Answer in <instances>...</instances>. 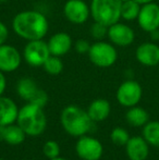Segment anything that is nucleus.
Listing matches in <instances>:
<instances>
[{
	"label": "nucleus",
	"mask_w": 159,
	"mask_h": 160,
	"mask_svg": "<svg viewBox=\"0 0 159 160\" xmlns=\"http://www.w3.org/2000/svg\"><path fill=\"white\" fill-rule=\"evenodd\" d=\"M13 32L27 40L42 39L49 30L47 18L39 11L25 10L19 12L12 20Z\"/></svg>",
	"instance_id": "1"
},
{
	"label": "nucleus",
	"mask_w": 159,
	"mask_h": 160,
	"mask_svg": "<svg viewBox=\"0 0 159 160\" xmlns=\"http://www.w3.org/2000/svg\"><path fill=\"white\" fill-rule=\"evenodd\" d=\"M17 123L28 136H39L47 127V119L42 107L26 103L19 110Z\"/></svg>",
	"instance_id": "2"
},
{
	"label": "nucleus",
	"mask_w": 159,
	"mask_h": 160,
	"mask_svg": "<svg viewBox=\"0 0 159 160\" xmlns=\"http://www.w3.org/2000/svg\"><path fill=\"white\" fill-rule=\"evenodd\" d=\"M61 124L64 131L71 136L81 137L91 130L93 121L87 111L77 106L71 105L62 110Z\"/></svg>",
	"instance_id": "3"
},
{
	"label": "nucleus",
	"mask_w": 159,
	"mask_h": 160,
	"mask_svg": "<svg viewBox=\"0 0 159 160\" xmlns=\"http://www.w3.org/2000/svg\"><path fill=\"white\" fill-rule=\"evenodd\" d=\"M121 0H92L91 15L95 22L110 26L121 19Z\"/></svg>",
	"instance_id": "4"
},
{
	"label": "nucleus",
	"mask_w": 159,
	"mask_h": 160,
	"mask_svg": "<svg viewBox=\"0 0 159 160\" xmlns=\"http://www.w3.org/2000/svg\"><path fill=\"white\" fill-rule=\"evenodd\" d=\"M87 55L92 63L98 68H109L115 64L118 59L115 45L104 40H97L92 44Z\"/></svg>",
	"instance_id": "5"
},
{
	"label": "nucleus",
	"mask_w": 159,
	"mask_h": 160,
	"mask_svg": "<svg viewBox=\"0 0 159 160\" xmlns=\"http://www.w3.org/2000/svg\"><path fill=\"white\" fill-rule=\"evenodd\" d=\"M49 56L50 51L48 48V44L42 39L30 40L24 47L23 58L25 59L26 63L31 67H42Z\"/></svg>",
	"instance_id": "6"
},
{
	"label": "nucleus",
	"mask_w": 159,
	"mask_h": 160,
	"mask_svg": "<svg viewBox=\"0 0 159 160\" xmlns=\"http://www.w3.org/2000/svg\"><path fill=\"white\" fill-rule=\"evenodd\" d=\"M75 152L82 160H99L104 154V147L98 139L83 135L77 139Z\"/></svg>",
	"instance_id": "7"
},
{
	"label": "nucleus",
	"mask_w": 159,
	"mask_h": 160,
	"mask_svg": "<svg viewBox=\"0 0 159 160\" xmlns=\"http://www.w3.org/2000/svg\"><path fill=\"white\" fill-rule=\"evenodd\" d=\"M142 87L136 81H125L119 86L116 94L117 100L124 107H134L140 102L142 98Z\"/></svg>",
	"instance_id": "8"
},
{
	"label": "nucleus",
	"mask_w": 159,
	"mask_h": 160,
	"mask_svg": "<svg viewBox=\"0 0 159 160\" xmlns=\"http://www.w3.org/2000/svg\"><path fill=\"white\" fill-rule=\"evenodd\" d=\"M63 14L73 24H83L91 15V8L84 0H68L63 6Z\"/></svg>",
	"instance_id": "9"
},
{
	"label": "nucleus",
	"mask_w": 159,
	"mask_h": 160,
	"mask_svg": "<svg viewBox=\"0 0 159 160\" xmlns=\"http://www.w3.org/2000/svg\"><path fill=\"white\" fill-rule=\"evenodd\" d=\"M140 28L147 33L159 28V6L155 2L143 4L137 18Z\"/></svg>",
	"instance_id": "10"
},
{
	"label": "nucleus",
	"mask_w": 159,
	"mask_h": 160,
	"mask_svg": "<svg viewBox=\"0 0 159 160\" xmlns=\"http://www.w3.org/2000/svg\"><path fill=\"white\" fill-rule=\"evenodd\" d=\"M107 37L109 38L111 44L119 47H127L132 45L135 39V33L129 25L124 23H117L108 26V34Z\"/></svg>",
	"instance_id": "11"
},
{
	"label": "nucleus",
	"mask_w": 159,
	"mask_h": 160,
	"mask_svg": "<svg viewBox=\"0 0 159 160\" xmlns=\"http://www.w3.org/2000/svg\"><path fill=\"white\" fill-rule=\"evenodd\" d=\"M22 56L15 47L3 44L0 46V71L10 73L21 65Z\"/></svg>",
	"instance_id": "12"
},
{
	"label": "nucleus",
	"mask_w": 159,
	"mask_h": 160,
	"mask_svg": "<svg viewBox=\"0 0 159 160\" xmlns=\"http://www.w3.org/2000/svg\"><path fill=\"white\" fill-rule=\"evenodd\" d=\"M135 57L145 67H155L159 64V46L152 42H143L136 48Z\"/></svg>",
	"instance_id": "13"
},
{
	"label": "nucleus",
	"mask_w": 159,
	"mask_h": 160,
	"mask_svg": "<svg viewBox=\"0 0 159 160\" xmlns=\"http://www.w3.org/2000/svg\"><path fill=\"white\" fill-rule=\"evenodd\" d=\"M47 44H48L50 55L57 56V57H62V56L67 55L73 47L72 38L66 32H59L53 34L49 38Z\"/></svg>",
	"instance_id": "14"
},
{
	"label": "nucleus",
	"mask_w": 159,
	"mask_h": 160,
	"mask_svg": "<svg viewBox=\"0 0 159 160\" xmlns=\"http://www.w3.org/2000/svg\"><path fill=\"white\" fill-rule=\"evenodd\" d=\"M125 152L130 160H146L149 152L148 143L145 141L144 137H130L125 145Z\"/></svg>",
	"instance_id": "15"
},
{
	"label": "nucleus",
	"mask_w": 159,
	"mask_h": 160,
	"mask_svg": "<svg viewBox=\"0 0 159 160\" xmlns=\"http://www.w3.org/2000/svg\"><path fill=\"white\" fill-rule=\"evenodd\" d=\"M19 110L12 99L0 96V124L4 127L13 124L17 119Z\"/></svg>",
	"instance_id": "16"
},
{
	"label": "nucleus",
	"mask_w": 159,
	"mask_h": 160,
	"mask_svg": "<svg viewBox=\"0 0 159 160\" xmlns=\"http://www.w3.org/2000/svg\"><path fill=\"white\" fill-rule=\"evenodd\" d=\"M110 110L111 106L109 101L106 99L99 98L92 101L88 109H87V113L93 122H102L109 117Z\"/></svg>",
	"instance_id": "17"
},
{
	"label": "nucleus",
	"mask_w": 159,
	"mask_h": 160,
	"mask_svg": "<svg viewBox=\"0 0 159 160\" xmlns=\"http://www.w3.org/2000/svg\"><path fill=\"white\" fill-rule=\"evenodd\" d=\"M39 87L37 86L36 82L31 78H22L19 80L17 84V95L21 97L23 100L30 102L33 97L36 95Z\"/></svg>",
	"instance_id": "18"
},
{
	"label": "nucleus",
	"mask_w": 159,
	"mask_h": 160,
	"mask_svg": "<svg viewBox=\"0 0 159 160\" xmlns=\"http://www.w3.org/2000/svg\"><path fill=\"white\" fill-rule=\"evenodd\" d=\"M125 119L127 122L132 127H144L147 122H148L149 116L145 109L141 107H131L127 110V114H125Z\"/></svg>",
	"instance_id": "19"
},
{
	"label": "nucleus",
	"mask_w": 159,
	"mask_h": 160,
	"mask_svg": "<svg viewBox=\"0 0 159 160\" xmlns=\"http://www.w3.org/2000/svg\"><path fill=\"white\" fill-rule=\"evenodd\" d=\"M25 132L22 130V128L17 123V125L13 124L7 125L4 128V135H3V141L8 143L9 145L17 146L22 144L25 141Z\"/></svg>",
	"instance_id": "20"
},
{
	"label": "nucleus",
	"mask_w": 159,
	"mask_h": 160,
	"mask_svg": "<svg viewBox=\"0 0 159 160\" xmlns=\"http://www.w3.org/2000/svg\"><path fill=\"white\" fill-rule=\"evenodd\" d=\"M143 137L145 141L154 147H159V122H147L143 128Z\"/></svg>",
	"instance_id": "21"
},
{
	"label": "nucleus",
	"mask_w": 159,
	"mask_h": 160,
	"mask_svg": "<svg viewBox=\"0 0 159 160\" xmlns=\"http://www.w3.org/2000/svg\"><path fill=\"white\" fill-rule=\"evenodd\" d=\"M141 4L134 0H127L122 2L121 6V18L125 21H134L137 20L141 11Z\"/></svg>",
	"instance_id": "22"
},
{
	"label": "nucleus",
	"mask_w": 159,
	"mask_h": 160,
	"mask_svg": "<svg viewBox=\"0 0 159 160\" xmlns=\"http://www.w3.org/2000/svg\"><path fill=\"white\" fill-rule=\"evenodd\" d=\"M44 69L50 75H58L62 72L63 70V62L61 60V57H57V56L50 55L48 59L45 61Z\"/></svg>",
	"instance_id": "23"
},
{
	"label": "nucleus",
	"mask_w": 159,
	"mask_h": 160,
	"mask_svg": "<svg viewBox=\"0 0 159 160\" xmlns=\"http://www.w3.org/2000/svg\"><path fill=\"white\" fill-rule=\"evenodd\" d=\"M110 138L112 143L117 146H125L130 139V135L127 130L122 128H115L110 134Z\"/></svg>",
	"instance_id": "24"
},
{
	"label": "nucleus",
	"mask_w": 159,
	"mask_h": 160,
	"mask_svg": "<svg viewBox=\"0 0 159 160\" xmlns=\"http://www.w3.org/2000/svg\"><path fill=\"white\" fill-rule=\"evenodd\" d=\"M89 33H91V36L94 39L104 40V38L107 37V34H108V26L94 21V24H92L91 26Z\"/></svg>",
	"instance_id": "25"
},
{
	"label": "nucleus",
	"mask_w": 159,
	"mask_h": 160,
	"mask_svg": "<svg viewBox=\"0 0 159 160\" xmlns=\"http://www.w3.org/2000/svg\"><path fill=\"white\" fill-rule=\"evenodd\" d=\"M42 152L48 159L57 158L60 155V146L56 141H48L45 143L44 147H42Z\"/></svg>",
	"instance_id": "26"
},
{
	"label": "nucleus",
	"mask_w": 159,
	"mask_h": 160,
	"mask_svg": "<svg viewBox=\"0 0 159 160\" xmlns=\"http://www.w3.org/2000/svg\"><path fill=\"white\" fill-rule=\"evenodd\" d=\"M30 102L34 103V105L38 106V107L44 108L45 106L47 105V102H48V95H47L46 92L39 88L38 92L36 93V95L33 97V99L30 101Z\"/></svg>",
	"instance_id": "27"
},
{
	"label": "nucleus",
	"mask_w": 159,
	"mask_h": 160,
	"mask_svg": "<svg viewBox=\"0 0 159 160\" xmlns=\"http://www.w3.org/2000/svg\"><path fill=\"white\" fill-rule=\"evenodd\" d=\"M91 45L86 39H77V42L73 44L75 51L80 55H85V53H88L89 49H91Z\"/></svg>",
	"instance_id": "28"
},
{
	"label": "nucleus",
	"mask_w": 159,
	"mask_h": 160,
	"mask_svg": "<svg viewBox=\"0 0 159 160\" xmlns=\"http://www.w3.org/2000/svg\"><path fill=\"white\" fill-rule=\"evenodd\" d=\"M9 37V30L7 25L2 22H0V46L6 44L7 39Z\"/></svg>",
	"instance_id": "29"
},
{
	"label": "nucleus",
	"mask_w": 159,
	"mask_h": 160,
	"mask_svg": "<svg viewBox=\"0 0 159 160\" xmlns=\"http://www.w3.org/2000/svg\"><path fill=\"white\" fill-rule=\"evenodd\" d=\"M7 87V80L6 76H4L3 72L0 71V96H2V94L4 93Z\"/></svg>",
	"instance_id": "30"
},
{
	"label": "nucleus",
	"mask_w": 159,
	"mask_h": 160,
	"mask_svg": "<svg viewBox=\"0 0 159 160\" xmlns=\"http://www.w3.org/2000/svg\"><path fill=\"white\" fill-rule=\"evenodd\" d=\"M149 34H151V38L153 40H158L159 39V28L158 30L153 31V32H151Z\"/></svg>",
	"instance_id": "31"
},
{
	"label": "nucleus",
	"mask_w": 159,
	"mask_h": 160,
	"mask_svg": "<svg viewBox=\"0 0 159 160\" xmlns=\"http://www.w3.org/2000/svg\"><path fill=\"white\" fill-rule=\"evenodd\" d=\"M134 1L138 2V3H140L141 6H143V4L149 3V2H154V1H155V0H134Z\"/></svg>",
	"instance_id": "32"
},
{
	"label": "nucleus",
	"mask_w": 159,
	"mask_h": 160,
	"mask_svg": "<svg viewBox=\"0 0 159 160\" xmlns=\"http://www.w3.org/2000/svg\"><path fill=\"white\" fill-rule=\"evenodd\" d=\"M4 125L0 124V141H3V135H4Z\"/></svg>",
	"instance_id": "33"
},
{
	"label": "nucleus",
	"mask_w": 159,
	"mask_h": 160,
	"mask_svg": "<svg viewBox=\"0 0 159 160\" xmlns=\"http://www.w3.org/2000/svg\"><path fill=\"white\" fill-rule=\"evenodd\" d=\"M50 160H67V159L62 158V157H57V158H53V159H50Z\"/></svg>",
	"instance_id": "34"
},
{
	"label": "nucleus",
	"mask_w": 159,
	"mask_h": 160,
	"mask_svg": "<svg viewBox=\"0 0 159 160\" xmlns=\"http://www.w3.org/2000/svg\"><path fill=\"white\" fill-rule=\"evenodd\" d=\"M9 0H0V3H6V2H8Z\"/></svg>",
	"instance_id": "35"
},
{
	"label": "nucleus",
	"mask_w": 159,
	"mask_h": 160,
	"mask_svg": "<svg viewBox=\"0 0 159 160\" xmlns=\"http://www.w3.org/2000/svg\"><path fill=\"white\" fill-rule=\"evenodd\" d=\"M121 1H122V2H124V1H127V0H121Z\"/></svg>",
	"instance_id": "36"
},
{
	"label": "nucleus",
	"mask_w": 159,
	"mask_h": 160,
	"mask_svg": "<svg viewBox=\"0 0 159 160\" xmlns=\"http://www.w3.org/2000/svg\"><path fill=\"white\" fill-rule=\"evenodd\" d=\"M0 160H4V159L3 158H0Z\"/></svg>",
	"instance_id": "37"
},
{
	"label": "nucleus",
	"mask_w": 159,
	"mask_h": 160,
	"mask_svg": "<svg viewBox=\"0 0 159 160\" xmlns=\"http://www.w3.org/2000/svg\"><path fill=\"white\" fill-rule=\"evenodd\" d=\"M22 160H24V159H22Z\"/></svg>",
	"instance_id": "38"
}]
</instances>
